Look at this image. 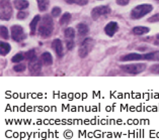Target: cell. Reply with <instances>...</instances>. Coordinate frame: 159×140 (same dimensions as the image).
I'll use <instances>...</instances> for the list:
<instances>
[{
	"label": "cell",
	"mask_w": 159,
	"mask_h": 140,
	"mask_svg": "<svg viewBox=\"0 0 159 140\" xmlns=\"http://www.w3.org/2000/svg\"><path fill=\"white\" fill-rule=\"evenodd\" d=\"M54 30V21L50 15H45L41 19L40 25L38 28V33L42 38H48L51 36Z\"/></svg>",
	"instance_id": "1"
},
{
	"label": "cell",
	"mask_w": 159,
	"mask_h": 140,
	"mask_svg": "<svg viewBox=\"0 0 159 140\" xmlns=\"http://www.w3.org/2000/svg\"><path fill=\"white\" fill-rule=\"evenodd\" d=\"M153 9V6L150 4H142L136 6L135 8L132 10L131 12V17L133 19H140L144 17L145 15L150 13Z\"/></svg>",
	"instance_id": "2"
},
{
	"label": "cell",
	"mask_w": 159,
	"mask_h": 140,
	"mask_svg": "<svg viewBox=\"0 0 159 140\" xmlns=\"http://www.w3.org/2000/svg\"><path fill=\"white\" fill-rule=\"evenodd\" d=\"M94 46V40L92 38H85V40L81 42V45L79 46V49H78V54L80 57H86L90 52L92 50Z\"/></svg>",
	"instance_id": "3"
},
{
	"label": "cell",
	"mask_w": 159,
	"mask_h": 140,
	"mask_svg": "<svg viewBox=\"0 0 159 140\" xmlns=\"http://www.w3.org/2000/svg\"><path fill=\"white\" fill-rule=\"evenodd\" d=\"M146 64H130V65H123L121 66V70L125 73L131 74V75H138L145 71Z\"/></svg>",
	"instance_id": "4"
},
{
	"label": "cell",
	"mask_w": 159,
	"mask_h": 140,
	"mask_svg": "<svg viewBox=\"0 0 159 140\" xmlns=\"http://www.w3.org/2000/svg\"><path fill=\"white\" fill-rule=\"evenodd\" d=\"M1 20H9L12 16V6L10 0H1Z\"/></svg>",
	"instance_id": "5"
},
{
	"label": "cell",
	"mask_w": 159,
	"mask_h": 140,
	"mask_svg": "<svg viewBox=\"0 0 159 140\" xmlns=\"http://www.w3.org/2000/svg\"><path fill=\"white\" fill-rule=\"evenodd\" d=\"M108 13H111V8L107 5H102V6H98L94 7L93 9L91 10V17L94 20H98L100 16H103V15H107Z\"/></svg>",
	"instance_id": "6"
},
{
	"label": "cell",
	"mask_w": 159,
	"mask_h": 140,
	"mask_svg": "<svg viewBox=\"0 0 159 140\" xmlns=\"http://www.w3.org/2000/svg\"><path fill=\"white\" fill-rule=\"evenodd\" d=\"M11 36L14 41H21L25 38V34L24 32V28L20 25H13L11 27Z\"/></svg>",
	"instance_id": "7"
},
{
	"label": "cell",
	"mask_w": 159,
	"mask_h": 140,
	"mask_svg": "<svg viewBox=\"0 0 159 140\" xmlns=\"http://www.w3.org/2000/svg\"><path fill=\"white\" fill-rule=\"evenodd\" d=\"M42 61L38 57H34V60L29 62V71L32 75H39L42 70Z\"/></svg>",
	"instance_id": "8"
},
{
	"label": "cell",
	"mask_w": 159,
	"mask_h": 140,
	"mask_svg": "<svg viewBox=\"0 0 159 140\" xmlns=\"http://www.w3.org/2000/svg\"><path fill=\"white\" fill-rule=\"evenodd\" d=\"M118 29H119L118 23L115 21H111L110 23H107L106 25V27H104V32H106L108 36H112L118 32Z\"/></svg>",
	"instance_id": "9"
},
{
	"label": "cell",
	"mask_w": 159,
	"mask_h": 140,
	"mask_svg": "<svg viewBox=\"0 0 159 140\" xmlns=\"http://www.w3.org/2000/svg\"><path fill=\"white\" fill-rule=\"evenodd\" d=\"M52 49L55 50L56 54L59 57H63V45H62V41L60 40H53L52 42Z\"/></svg>",
	"instance_id": "10"
},
{
	"label": "cell",
	"mask_w": 159,
	"mask_h": 140,
	"mask_svg": "<svg viewBox=\"0 0 159 140\" xmlns=\"http://www.w3.org/2000/svg\"><path fill=\"white\" fill-rule=\"evenodd\" d=\"M142 60L159 62V50H156V52H152V53H148L142 54Z\"/></svg>",
	"instance_id": "11"
},
{
	"label": "cell",
	"mask_w": 159,
	"mask_h": 140,
	"mask_svg": "<svg viewBox=\"0 0 159 140\" xmlns=\"http://www.w3.org/2000/svg\"><path fill=\"white\" fill-rule=\"evenodd\" d=\"M40 60L42 61L43 65H45V66H51L53 64V57L51 56V53L48 52L42 53Z\"/></svg>",
	"instance_id": "12"
},
{
	"label": "cell",
	"mask_w": 159,
	"mask_h": 140,
	"mask_svg": "<svg viewBox=\"0 0 159 140\" xmlns=\"http://www.w3.org/2000/svg\"><path fill=\"white\" fill-rule=\"evenodd\" d=\"M13 4H14L16 9L24 10V9H26L29 7V1H26V0H14Z\"/></svg>",
	"instance_id": "13"
},
{
	"label": "cell",
	"mask_w": 159,
	"mask_h": 140,
	"mask_svg": "<svg viewBox=\"0 0 159 140\" xmlns=\"http://www.w3.org/2000/svg\"><path fill=\"white\" fill-rule=\"evenodd\" d=\"M10 49H11V46L9 44H6V42H3V41L0 42V54H1L2 57L7 56V54L9 53Z\"/></svg>",
	"instance_id": "14"
},
{
	"label": "cell",
	"mask_w": 159,
	"mask_h": 140,
	"mask_svg": "<svg viewBox=\"0 0 159 140\" xmlns=\"http://www.w3.org/2000/svg\"><path fill=\"white\" fill-rule=\"evenodd\" d=\"M150 29L146 26H136L133 28V33L137 34V36H143L145 33H148Z\"/></svg>",
	"instance_id": "15"
},
{
	"label": "cell",
	"mask_w": 159,
	"mask_h": 140,
	"mask_svg": "<svg viewBox=\"0 0 159 140\" xmlns=\"http://www.w3.org/2000/svg\"><path fill=\"white\" fill-rule=\"evenodd\" d=\"M41 21V17L40 15H37V16H34V19L32 20L30 24V33L32 34H34L37 32V26H38V23Z\"/></svg>",
	"instance_id": "16"
},
{
	"label": "cell",
	"mask_w": 159,
	"mask_h": 140,
	"mask_svg": "<svg viewBox=\"0 0 159 140\" xmlns=\"http://www.w3.org/2000/svg\"><path fill=\"white\" fill-rule=\"evenodd\" d=\"M88 26L85 24V23H79L78 25H77V32L80 36H84L85 34L88 33Z\"/></svg>",
	"instance_id": "17"
},
{
	"label": "cell",
	"mask_w": 159,
	"mask_h": 140,
	"mask_svg": "<svg viewBox=\"0 0 159 140\" xmlns=\"http://www.w3.org/2000/svg\"><path fill=\"white\" fill-rule=\"evenodd\" d=\"M38 2V7L40 11H46L48 9L49 4H50V1L49 0H37Z\"/></svg>",
	"instance_id": "18"
},
{
	"label": "cell",
	"mask_w": 159,
	"mask_h": 140,
	"mask_svg": "<svg viewBox=\"0 0 159 140\" xmlns=\"http://www.w3.org/2000/svg\"><path fill=\"white\" fill-rule=\"evenodd\" d=\"M64 36L67 40H73L75 37V29L72 28V27H68V28L65 29Z\"/></svg>",
	"instance_id": "19"
},
{
	"label": "cell",
	"mask_w": 159,
	"mask_h": 140,
	"mask_svg": "<svg viewBox=\"0 0 159 140\" xmlns=\"http://www.w3.org/2000/svg\"><path fill=\"white\" fill-rule=\"evenodd\" d=\"M70 19H71V14L66 12V13H64L63 15H62V17H61L59 22H60L61 25H64V24H67V23L70 21Z\"/></svg>",
	"instance_id": "20"
},
{
	"label": "cell",
	"mask_w": 159,
	"mask_h": 140,
	"mask_svg": "<svg viewBox=\"0 0 159 140\" xmlns=\"http://www.w3.org/2000/svg\"><path fill=\"white\" fill-rule=\"evenodd\" d=\"M25 60L29 61V62L34 60V57H37V56H36V50H34V49H30V50H29V52H26L25 53Z\"/></svg>",
	"instance_id": "21"
},
{
	"label": "cell",
	"mask_w": 159,
	"mask_h": 140,
	"mask_svg": "<svg viewBox=\"0 0 159 140\" xmlns=\"http://www.w3.org/2000/svg\"><path fill=\"white\" fill-rule=\"evenodd\" d=\"M68 4H77V5H86L88 0H65Z\"/></svg>",
	"instance_id": "22"
},
{
	"label": "cell",
	"mask_w": 159,
	"mask_h": 140,
	"mask_svg": "<svg viewBox=\"0 0 159 140\" xmlns=\"http://www.w3.org/2000/svg\"><path fill=\"white\" fill-rule=\"evenodd\" d=\"M25 54L24 53H16L14 57H12V59H11V61H12V63H20V62L22 60H25Z\"/></svg>",
	"instance_id": "23"
},
{
	"label": "cell",
	"mask_w": 159,
	"mask_h": 140,
	"mask_svg": "<svg viewBox=\"0 0 159 140\" xmlns=\"http://www.w3.org/2000/svg\"><path fill=\"white\" fill-rule=\"evenodd\" d=\"M0 36H1L2 38H4V40H7L9 36H8V32H7V28L5 26L1 25L0 26Z\"/></svg>",
	"instance_id": "24"
},
{
	"label": "cell",
	"mask_w": 159,
	"mask_h": 140,
	"mask_svg": "<svg viewBox=\"0 0 159 140\" xmlns=\"http://www.w3.org/2000/svg\"><path fill=\"white\" fill-rule=\"evenodd\" d=\"M25 69H26L25 66L24 64H20V63H19L18 65H15L14 67H13L14 72H16V73H21V72H24V71H25Z\"/></svg>",
	"instance_id": "25"
},
{
	"label": "cell",
	"mask_w": 159,
	"mask_h": 140,
	"mask_svg": "<svg viewBox=\"0 0 159 140\" xmlns=\"http://www.w3.org/2000/svg\"><path fill=\"white\" fill-rule=\"evenodd\" d=\"M61 8H59V7H54V8L52 9V16L53 17H58L59 15L61 14Z\"/></svg>",
	"instance_id": "26"
},
{
	"label": "cell",
	"mask_w": 159,
	"mask_h": 140,
	"mask_svg": "<svg viewBox=\"0 0 159 140\" xmlns=\"http://www.w3.org/2000/svg\"><path fill=\"white\" fill-rule=\"evenodd\" d=\"M29 15V12H26V11H19V12L17 13V18L20 19V20H24V19L26 18V16Z\"/></svg>",
	"instance_id": "27"
},
{
	"label": "cell",
	"mask_w": 159,
	"mask_h": 140,
	"mask_svg": "<svg viewBox=\"0 0 159 140\" xmlns=\"http://www.w3.org/2000/svg\"><path fill=\"white\" fill-rule=\"evenodd\" d=\"M159 21V13L153 15L148 19V22H158Z\"/></svg>",
	"instance_id": "28"
},
{
	"label": "cell",
	"mask_w": 159,
	"mask_h": 140,
	"mask_svg": "<svg viewBox=\"0 0 159 140\" xmlns=\"http://www.w3.org/2000/svg\"><path fill=\"white\" fill-rule=\"evenodd\" d=\"M150 71L154 74H159V65H154L150 68Z\"/></svg>",
	"instance_id": "29"
},
{
	"label": "cell",
	"mask_w": 159,
	"mask_h": 140,
	"mask_svg": "<svg viewBox=\"0 0 159 140\" xmlns=\"http://www.w3.org/2000/svg\"><path fill=\"white\" fill-rule=\"evenodd\" d=\"M74 45H75V44H74V41H73L72 40H67V49L69 50L74 48Z\"/></svg>",
	"instance_id": "30"
},
{
	"label": "cell",
	"mask_w": 159,
	"mask_h": 140,
	"mask_svg": "<svg viewBox=\"0 0 159 140\" xmlns=\"http://www.w3.org/2000/svg\"><path fill=\"white\" fill-rule=\"evenodd\" d=\"M130 0H117V3L121 6H126L129 4Z\"/></svg>",
	"instance_id": "31"
},
{
	"label": "cell",
	"mask_w": 159,
	"mask_h": 140,
	"mask_svg": "<svg viewBox=\"0 0 159 140\" xmlns=\"http://www.w3.org/2000/svg\"><path fill=\"white\" fill-rule=\"evenodd\" d=\"M157 40H159V34H157Z\"/></svg>",
	"instance_id": "32"
},
{
	"label": "cell",
	"mask_w": 159,
	"mask_h": 140,
	"mask_svg": "<svg viewBox=\"0 0 159 140\" xmlns=\"http://www.w3.org/2000/svg\"><path fill=\"white\" fill-rule=\"evenodd\" d=\"M158 1H159V0H158Z\"/></svg>",
	"instance_id": "33"
}]
</instances>
